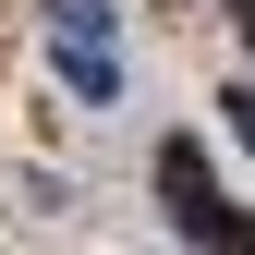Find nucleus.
<instances>
[{
	"mask_svg": "<svg viewBox=\"0 0 255 255\" xmlns=\"http://www.w3.org/2000/svg\"><path fill=\"white\" fill-rule=\"evenodd\" d=\"M158 207H170V231L195 243V255H255V207H231V195L207 182L195 134H170V146H158Z\"/></svg>",
	"mask_w": 255,
	"mask_h": 255,
	"instance_id": "obj_1",
	"label": "nucleus"
},
{
	"mask_svg": "<svg viewBox=\"0 0 255 255\" xmlns=\"http://www.w3.org/2000/svg\"><path fill=\"white\" fill-rule=\"evenodd\" d=\"M61 85H73V98H98V110H110V98H122V61H110L98 37H61Z\"/></svg>",
	"mask_w": 255,
	"mask_h": 255,
	"instance_id": "obj_2",
	"label": "nucleus"
},
{
	"mask_svg": "<svg viewBox=\"0 0 255 255\" xmlns=\"http://www.w3.org/2000/svg\"><path fill=\"white\" fill-rule=\"evenodd\" d=\"M49 12H61V37H98V24H110V0H49Z\"/></svg>",
	"mask_w": 255,
	"mask_h": 255,
	"instance_id": "obj_3",
	"label": "nucleus"
},
{
	"mask_svg": "<svg viewBox=\"0 0 255 255\" xmlns=\"http://www.w3.org/2000/svg\"><path fill=\"white\" fill-rule=\"evenodd\" d=\"M219 122H231V134L255 146V85H231V98H219Z\"/></svg>",
	"mask_w": 255,
	"mask_h": 255,
	"instance_id": "obj_4",
	"label": "nucleus"
},
{
	"mask_svg": "<svg viewBox=\"0 0 255 255\" xmlns=\"http://www.w3.org/2000/svg\"><path fill=\"white\" fill-rule=\"evenodd\" d=\"M231 24H243V49H255V0H231Z\"/></svg>",
	"mask_w": 255,
	"mask_h": 255,
	"instance_id": "obj_5",
	"label": "nucleus"
}]
</instances>
